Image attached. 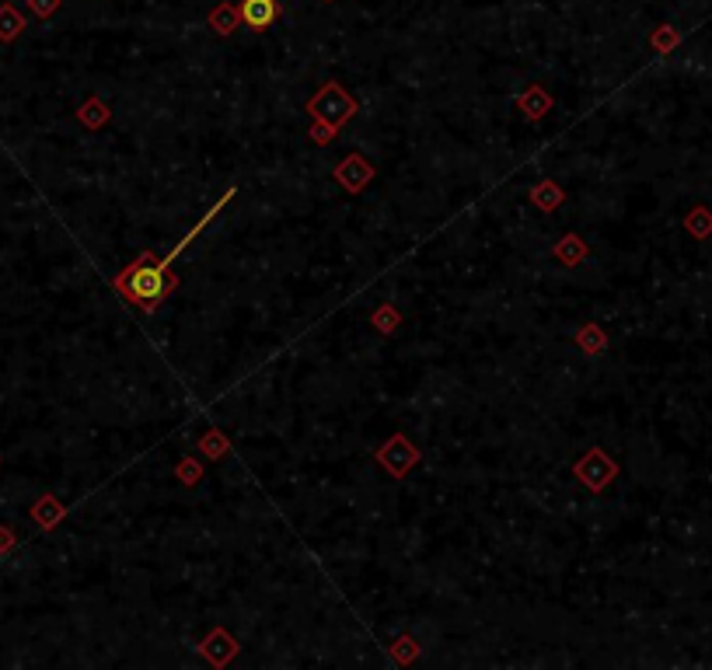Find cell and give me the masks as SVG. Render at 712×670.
<instances>
[{
    "instance_id": "obj_1",
    "label": "cell",
    "mask_w": 712,
    "mask_h": 670,
    "mask_svg": "<svg viewBox=\"0 0 712 670\" xmlns=\"http://www.w3.org/2000/svg\"><path fill=\"white\" fill-rule=\"evenodd\" d=\"M238 14H241V21L251 25V29H266V25H273V21L280 18V4H276V0H245V4L238 7Z\"/></svg>"
},
{
    "instance_id": "obj_2",
    "label": "cell",
    "mask_w": 712,
    "mask_h": 670,
    "mask_svg": "<svg viewBox=\"0 0 712 670\" xmlns=\"http://www.w3.org/2000/svg\"><path fill=\"white\" fill-rule=\"evenodd\" d=\"M18 32H25L21 14H18L11 4H0V42H11Z\"/></svg>"
},
{
    "instance_id": "obj_3",
    "label": "cell",
    "mask_w": 712,
    "mask_h": 670,
    "mask_svg": "<svg viewBox=\"0 0 712 670\" xmlns=\"http://www.w3.org/2000/svg\"><path fill=\"white\" fill-rule=\"evenodd\" d=\"M234 21H241L238 7H234V11H220V14H213V18H209V25H213L217 32H224V36H227V32L234 29Z\"/></svg>"
},
{
    "instance_id": "obj_4",
    "label": "cell",
    "mask_w": 712,
    "mask_h": 670,
    "mask_svg": "<svg viewBox=\"0 0 712 670\" xmlns=\"http://www.w3.org/2000/svg\"><path fill=\"white\" fill-rule=\"evenodd\" d=\"M688 227H692V234L706 238V234H709V231H712V217H709V213H702V209H699V213H692V217H688Z\"/></svg>"
},
{
    "instance_id": "obj_5",
    "label": "cell",
    "mask_w": 712,
    "mask_h": 670,
    "mask_svg": "<svg viewBox=\"0 0 712 670\" xmlns=\"http://www.w3.org/2000/svg\"><path fill=\"white\" fill-rule=\"evenodd\" d=\"M29 7H32L39 18H49V14L60 7V0H29Z\"/></svg>"
}]
</instances>
